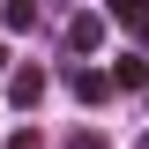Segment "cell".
Instances as JSON below:
<instances>
[{"label": "cell", "mask_w": 149, "mask_h": 149, "mask_svg": "<svg viewBox=\"0 0 149 149\" xmlns=\"http://www.w3.org/2000/svg\"><path fill=\"white\" fill-rule=\"evenodd\" d=\"M67 90L82 97V104H97V97H112V90H119V82H112V74H97L90 60H82V67H67Z\"/></svg>", "instance_id": "obj_1"}, {"label": "cell", "mask_w": 149, "mask_h": 149, "mask_svg": "<svg viewBox=\"0 0 149 149\" xmlns=\"http://www.w3.org/2000/svg\"><path fill=\"white\" fill-rule=\"evenodd\" d=\"M8 97H15V104L30 112L37 97H45V67H15V74H8Z\"/></svg>", "instance_id": "obj_2"}, {"label": "cell", "mask_w": 149, "mask_h": 149, "mask_svg": "<svg viewBox=\"0 0 149 149\" xmlns=\"http://www.w3.org/2000/svg\"><path fill=\"white\" fill-rule=\"evenodd\" d=\"M97 37H104V15H74L67 22V45L74 52H97Z\"/></svg>", "instance_id": "obj_3"}, {"label": "cell", "mask_w": 149, "mask_h": 149, "mask_svg": "<svg viewBox=\"0 0 149 149\" xmlns=\"http://www.w3.org/2000/svg\"><path fill=\"white\" fill-rule=\"evenodd\" d=\"M104 8H112V22H127V30L149 45V8H142V0H104Z\"/></svg>", "instance_id": "obj_4"}, {"label": "cell", "mask_w": 149, "mask_h": 149, "mask_svg": "<svg viewBox=\"0 0 149 149\" xmlns=\"http://www.w3.org/2000/svg\"><path fill=\"white\" fill-rule=\"evenodd\" d=\"M0 22H8V30H30L37 22V0H0Z\"/></svg>", "instance_id": "obj_5"}, {"label": "cell", "mask_w": 149, "mask_h": 149, "mask_svg": "<svg viewBox=\"0 0 149 149\" xmlns=\"http://www.w3.org/2000/svg\"><path fill=\"white\" fill-rule=\"evenodd\" d=\"M112 82H119V90H142V82H149V60H119Z\"/></svg>", "instance_id": "obj_6"}, {"label": "cell", "mask_w": 149, "mask_h": 149, "mask_svg": "<svg viewBox=\"0 0 149 149\" xmlns=\"http://www.w3.org/2000/svg\"><path fill=\"white\" fill-rule=\"evenodd\" d=\"M67 149H104V134H97V127H74V134H67Z\"/></svg>", "instance_id": "obj_7"}, {"label": "cell", "mask_w": 149, "mask_h": 149, "mask_svg": "<svg viewBox=\"0 0 149 149\" xmlns=\"http://www.w3.org/2000/svg\"><path fill=\"white\" fill-rule=\"evenodd\" d=\"M0 149H37V127H15V134H8Z\"/></svg>", "instance_id": "obj_8"}, {"label": "cell", "mask_w": 149, "mask_h": 149, "mask_svg": "<svg viewBox=\"0 0 149 149\" xmlns=\"http://www.w3.org/2000/svg\"><path fill=\"white\" fill-rule=\"evenodd\" d=\"M0 67H8V52H0Z\"/></svg>", "instance_id": "obj_9"}, {"label": "cell", "mask_w": 149, "mask_h": 149, "mask_svg": "<svg viewBox=\"0 0 149 149\" xmlns=\"http://www.w3.org/2000/svg\"><path fill=\"white\" fill-rule=\"evenodd\" d=\"M142 149H149V134H142Z\"/></svg>", "instance_id": "obj_10"}]
</instances>
